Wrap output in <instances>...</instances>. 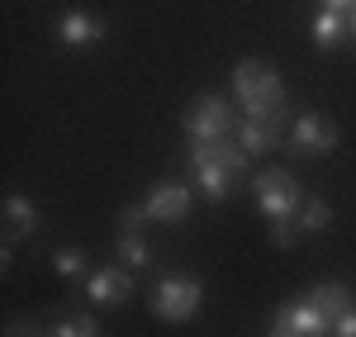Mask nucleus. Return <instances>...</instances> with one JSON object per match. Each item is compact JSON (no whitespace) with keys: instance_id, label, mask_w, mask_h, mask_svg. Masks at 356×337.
I'll return each mask as SVG.
<instances>
[{"instance_id":"nucleus-1","label":"nucleus","mask_w":356,"mask_h":337,"mask_svg":"<svg viewBox=\"0 0 356 337\" xmlns=\"http://www.w3.org/2000/svg\"><path fill=\"white\" fill-rule=\"evenodd\" d=\"M247 162H252V152L238 138L191 142V176H195V186L204 190V199H214V204H223V199L233 195V186H238V176L247 171Z\"/></svg>"},{"instance_id":"nucleus-2","label":"nucleus","mask_w":356,"mask_h":337,"mask_svg":"<svg viewBox=\"0 0 356 337\" xmlns=\"http://www.w3.org/2000/svg\"><path fill=\"white\" fill-rule=\"evenodd\" d=\"M233 95H238V110L247 119H280L285 114V81L257 57H247L233 72Z\"/></svg>"},{"instance_id":"nucleus-3","label":"nucleus","mask_w":356,"mask_h":337,"mask_svg":"<svg viewBox=\"0 0 356 337\" xmlns=\"http://www.w3.org/2000/svg\"><path fill=\"white\" fill-rule=\"evenodd\" d=\"M152 313L157 318H166V323H186V318H195L200 313V304H204V285L195 281V276H186V271H166L162 281L152 285Z\"/></svg>"},{"instance_id":"nucleus-4","label":"nucleus","mask_w":356,"mask_h":337,"mask_svg":"<svg viewBox=\"0 0 356 337\" xmlns=\"http://www.w3.org/2000/svg\"><path fill=\"white\" fill-rule=\"evenodd\" d=\"M252 195L261 204L266 224H271V219H295L300 204H304L300 181H295L290 171H257V176H252Z\"/></svg>"},{"instance_id":"nucleus-5","label":"nucleus","mask_w":356,"mask_h":337,"mask_svg":"<svg viewBox=\"0 0 356 337\" xmlns=\"http://www.w3.org/2000/svg\"><path fill=\"white\" fill-rule=\"evenodd\" d=\"M186 133H191V142H228L238 133L233 105L223 95H200L191 110H186Z\"/></svg>"},{"instance_id":"nucleus-6","label":"nucleus","mask_w":356,"mask_h":337,"mask_svg":"<svg viewBox=\"0 0 356 337\" xmlns=\"http://www.w3.org/2000/svg\"><path fill=\"white\" fill-rule=\"evenodd\" d=\"M337 124H332L328 114H300L295 124H290V133H285V142H290V152H300V157H328L332 147H337Z\"/></svg>"},{"instance_id":"nucleus-7","label":"nucleus","mask_w":356,"mask_h":337,"mask_svg":"<svg viewBox=\"0 0 356 337\" xmlns=\"http://www.w3.org/2000/svg\"><path fill=\"white\" fill-rule=\"evenodd\" d=\"M271 337H332V323H328V313L304 295V299L285 304L271 318Z\"/></svg>"},{"instance_id":"nucleus-8","label":"nucleus","mask_w":356,"mask_h":337,"mask_svg":"<svg viewBox=\"0 0 356 337\" xmlns=\"http://www.w3.org/2000/svg\"><path fill=\"white\" fill-rule=\"evenodd\" d=\"M86 295H90V304H100V309H114V304H124L129 295H134V276H129V266H95L90 276H86Z\"/></svg>"},{"instance_id":"nucleus-9","label":"nucleus","mask_w":356,"mask_h":337,"mask_svg":"<svg viewBox=\"0 0 356 337\" xmlns=\"http://www.w3.org/2000/svg\"><path fill=\"white\" fill-rule=\"evenodd\" d=\"M143 204H147L152 224H181L191 214V186L186 181H157Z\"/></svg>"},{"instance_id":"nucleus-10","label":"nucleus","mask_w":356,"mask_h":337,"mask_svg":"<svg viewBox=\"0 0 356 337\" xmlns=\"http://www.w3.org/2000/svg\"><path fill=\"white\" fill-rule=\"evenodd\" d=\"M57 38L67 48H90V43L105 38V19L90 15V10H67V15H57Z\"/></svg>"},{"instance_id":"nucleus-11","label":"nucleus","mask_w":356,"mask_h":337,"mask_svg":"<svg viewBox=\"0 0 356 337\" xmlns=\"http://www.w3.org/2000/svg\"><path fill=\"white\" fill-rule=\"evenodd\" d=\"M233 138L243 142L252 157H261V152H271V147H280L285 142V133H280V119H238V133Z\"/></svg>"},{"instance_id":"nucleus-12","label":"nucleus","mask_w":356,"mask_h":337,"mask_svg":"<svg viewBox=\"0 0 356 337\" xmlns=\"http://www.w3.org/2000/svg\"><path fill=\"white\" fill-rule=\"evenodd\" d=\"M309 299L328 313V323H337L347 309H356V290H352L347 281H323V285H314V290H309Z\"/></svg>"},{"instance_id":"nucleus-13","label":"nucleus","mask_w":356,"mask_h":337,"mask_svg":"<svg viewBox=\"0 0 356 337\" xmlns=\"http://www.w3.org/2000/svg\"><path fill=\"white\" fill-rule=\"evenodd\" d=\"M33 228H38V209H33L24 195H10L5 199V243H19Z\"/></svg>"},{"instance_id":"nucleus-14","label":"nucleus","mask_w":356,"mask_h":337,"mask_svg":"<svg viewBox=\"0 0 356 337\" xmlns=\"http://www.w3.org/2000/svg\"><path fill=\"white\" fill-rule=\"evenodd\" d=\"M309 33H314V43L318 48H337L342 38H347V10H318L314 19H309Z\"/></svg>"},{"instance_id":"nucleus-15","label":"nucleus","mask_w":356,"mask_h":337,"mask_svg":"<svg viewBox=\"0 0 356 337\" xmlns=\"http://www.w3.org/2000/svg\"><path fill=\"white\" fill-rule=\"evenodd\" d=\"M328 224H332L328 199H309V204H300V214H295V228L300 233H323Z\"/></svg>"},{"instance_id":"nucleus-16","label":"nucleus","mask_w":356,"mask_h":337,"mask_svg":"<svg viewBox=\"0 0 356 337\" xmlns=\"http://www.w3.org/2000/svg\"><path fill=\"white\" fill-rule=\"evenodd\" d=\"M114 252H119V261H124L129 271H138V266H147V261H152L143 233H119V247H114Z\"/></svg>"},{"instance_id":"nucleus-17","label":"nucleus","mask_w":356,"mask_h":337,"mask_svg":"<svg viewBox=\"0 0 356 337\" xmlns=\"http://www.w3.org/2000/svg\"><path fill=\"white\" fill-rule=\"evenodd\" d=\"M53 266H57V276H67V281H76V276H90V261H86L81 247H57Z\"/></svg>"},{"instance_id":"nucleus-18","label":"nucleus","mask_w":356,"mask_h":337,"mask_svg":"<svg viewBox=\"0 0 356 337\" xmlns=\"http://www.w3.org/2000/svg\"><path fill=\"white\" fill-rule=\"evenodd\" d=\"M48 337H100V328H95L90 318H62Z\"/></svg>"},{"instance_id":"nucleus-19","label":"nucleus","mask_w":356,"mask_h":337,"mask_svg":"<svg viewBox=\"0 0 356 337\" xmlns=\"http://www.w3.org/2000/svg\"><path fill=\"white\" fill-rule=\"evenodd\" d=\"M143 224H152L147 204H129V209H119V233H143Z\"/></svg>"},{"instance_id":"nucleus-20","label":"nucleus","mask_w":356,"mask_h":337,"mask_svg":"<svg viewBox=\"0 0 356 337\" xmlns=\"http://www.w3.org/2000/svg\"><path fill=\"white\" fill-rule=\"evenodd\" d=\"M295 233H300L295 219H271V243H275V247H290V243H295Z\"/></svg>"},{"instance_id":"nucleus-21","label":"nucleus","mask_w":356,"mask_h":337,"mask_svg":"<svg viewBox=\"0 0 356 337\" xmlns=\"http://www.w3.org/2000/svg\"><path fill=\"white\" fill-rule=\"evenodd\" d=\"M332 337H356V309H347L337 323H332Z\"/></svg>"},{"instance_id":"nucleus-22","label":"nucleus","mask_w":356,"mask_h":337,"mask_svg":"<svg viewBox=\"0 0 356 337\" xmlns=\"http://www.w3.org/2000/svg\"><path fill=\"white\" fill-rule=\"evenodd\" d=\"M10 337H38V333H33L29 323H15V328H10Z\"/></svg>"},{"instance_id":"nucleus-23","label":"nucleus","mask_w":356,"mask_h":337,"mask_svg":"<svg viewBox=\"0 0 356 337\" xmlns=\"http://www.w3.org/2000/svg\"><path fill=\"white\" fill-rule=\"evenodd\" d=\"M323 5H328V10H352L356 0H323Z\"/></svg>"},{"instance_id":"nucleus-24","label":"nucleus","mask_w":356,"mask_h":337,"mask_svg":"<svg viewBox=\"0 0 356 337\" xmlns=\"http://www.w3.org/2000/svg\"><path fill=\"white\" fill-rule=\"evenodd\" d=\"M347 33H352V38H356V5H352V10H347Z\"/></svg>"}]
</instances>
